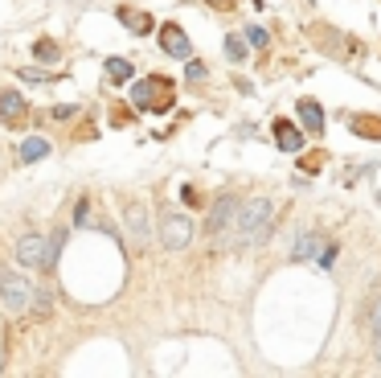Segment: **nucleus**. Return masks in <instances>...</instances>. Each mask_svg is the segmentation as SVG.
I'll use <instances>...</instances> for the list:
<instances>
[{
    "instance_id": "1",
    "label": "nucleus",
    "mask_w": 381,
    "mask_h": 378,
    "mask_svg": "<svg viewBox=\"0 0 381 378\" xmlns=\"http://www.w3.org/2000/svg\"><path fill=\"white\" fill-rule=\"evenodd\" d=\"M271 222H275V202L271 197H251L230 231V247H258L262 238L271 235Z\"/></svg>"
},
{
    "instance_id": "2",
    "label": "nucleus",
    "mask_w": 381,
    "mask_h": 378,
    "mask_svg": "<svg viewBox=\"0 0 381 378\" xmlns=\"http://www.w3.org/2000/svg\"><path fill=\"white\" fill-rule=\"evenodd\" d=\"M131 103L139 111H169L172 107V83L169 79H139L131 87Z\"/></svg>"
},
{
    "instance_id": "3",
    "label": "nucleus",
    "mask_w": 381,
    "mask_h": 378,
    "mask_svg": "<svg viewBox=\"0 0 381 378\" xmlns=\"http://www.w3.org/2000/svg\"><path fill=\"white\" fill-rule=\"evenodd\" d=\"M33 296H37V288L25 280L21 272H0V300H4L8 313H25V309H33Z\"/></svg>"
},
{
    "instance_id": "4",
    "label": "nucleus",
    "mask_w": 381,
    "mask_h": 378,
    "mask_svg": "<svg viewBox=\"0 0 381 378\" xmlns=\"http://www.w3.org/2000/svg\"><path fill=\"white\" fill-rule=\"evenodd\" d=\"M238 214H242V202L234 197V193H226V197H217L210 210V222H205V235L210 238H230V231H234V222H238Z\"/></svg>"
},
{
    "instance_id": "5",
    "label": "nucleus",
    "mask_w": 381,
    "mask_h": 378,
    "mask_svg": "<svg viewBox=\"0 0 381 378\" xmlns=\"http://www.w3.org/2000/svg\"><path fill=\"white\" fill-rule=\"evenodd\" d=\"M160 243L169 247V251H185L189 243H193V222H189V214H164L160 218Z\"/></svg>"
},
{
    "instance_id": "6",
    "label": "nucleus",
    "mask_w": 381,
    "mask_h": 378,
    "mask_svg": "<svg viewBox=\"0 0 381 378\" xmlns=\"http://www.w3.org/2000/svg\"><path fill=\"white\" fill-rule=\"evenodd\" d=\"M45 259H49V238H42V235H21L17 238V263L42 268L45 272Z\"/></svg>"
},
{
    "instance_id": "7",
    "label": "nucleus",
    "mask_w": 381,
    "mask_h": 378,
    "mask_svg": "<svg viewBox=\"0 0 381 378\" xmlns=\"http://www.w3.org/2000/svg\"><path fill=\"white\" fill-rule=\"evenodd\" d=\"M160 49L172 54V58H189L193 46H189V33L180 25H160Z\"/></svg>"
},
{
    "instance_id": "8",
    "label": "nucleus",
    "mask_w": 381,
    "mask_h": 378,
    "mask_svg": "<svg viewBox=\"0 0 381 378\" xmlns=\"http://www.w3.org/2000/svg\"><path fill=\"white\" fill-rule=\"evenodd\" d=\"M296 115H299V124H303V132H307V136H320V132H324V111H320V103H316V99H299Z\"/></svg>"
},
{
    "instance_id": "9",
    "label": "nucleus",
    "mask_w": 381,
    "mask_h": 378,
    "mask_svg": "<svg viewBox=\"0 0 381 378\" xmlns=\"http://www.w3.org/2000/svg\"><path fill=\"white\" fill-rule=\"evenodd\" d=\"M124 218H127V235H131V243H139V247H144L148 235H152V227H148V210H144L139 202H131Z\"/></svg>"
},
{
    "instance_id": "10",
    "label": "nucleus",
    "mask_w": 381,
    "mask_h": 378,
    "mask_svg": "<svg viewBox=\"0 0 381 378\" xmlns=\"http://www.w3.org/2000/svg\"><path fill=\"white\" fill-rule=\"evenodd\" d=\"M25 111H29V99H25V94H17V91H0V120H4V124L21 120Z\"/></svg>"
},
{
    "instance_id": "11",
    "label": "nucleus",
    "mask_w": 381,
    "mask_h": 378,
    "mask_svg": "<svg viewBox=\"0 0 381 378\" xmlns=\"http://www.w3.org/2000/svg\"><path fill=\"white\" fill-rule=\"evenodd\" d=\"M275 144H279L283 152H299V148H303V132H296L287 120H275Z\"/></svg>"
},
{
    "instance_id": "12",
    "label": "nucleus",
    "mask_w": 381,
    "mask_h": 378,
    "mask_svg": "<svg viewBox=\"0 0 381 378\" xmlns=\"http://www.w3.org/2000/svg\"><path fill=\"white\" fill-rule=\"evenodd\" d=\"M320 247H324V238H320V235H299L296 247H291V259H296V263H303V259H312Z\"/></svg>"
},
{
    "instance_id": "13",
    "label": "nucleus",
    "mask_w": 381,
    "mask_h": 378,
    "mask_svg": "<svg viewBox=\"0 0 381 378\" xmlns=\"http://www.w3.org/2000/svg\"><path fill=\"white\" fill-rule=\"evenodd\" d=\"M17 152H21V161H25V165H33V161L49 156V144H45L42 136H29V140H21V148H17Z\"/></svg>"
},
{
    "instance_id": "14",
    "label": "nucleus",
    "mask_w": 381,
    "mask_h": 378,
    "mask_svg": "<svg viewBox=\"0 0 381 378\" xmlns=\"http://www.w3.org/2000/svg\"><path fill=\"white\" fill-rule=\"evenodd\" d=\"M119 21L135 33H152V17L148 13H135V8H119Z\"/></svg>"
},
{
    "instance_id": "15",
    "label": "nucleus",
    "mask_w": 381,
    "mask_h": 378,
    "mask_svg": "<svg viewBox=\"0 0 381 378\" xmlns=\"http://www.w3.org/2000/svg\"><path fill=\"white\" fill-rule=\"evenodd\" d=\"M131 74H135V66H131L127 58H107V79H111V83H127Z\"/></svg>"
},
{
    "instance_id": "16",
    "label": "nucleus",
    "mask_w": 381,
    "mask_h": 378,
    "mask_svg": "<svg viewBox=\"0 0 381 378\" xmlns=\"http://www.w3.org/2000/svg\"><path fill=\"white\" fill-rule=\"evenodd\" d=\"M66 235H70V231H62V227L49 235V259H45V272H53V268H58V255H62V247H66Z\"/></svg>"
},
{
    "instance_id": "17",
    "label": "nucleus",
    "mask_w": 381,
    "mask_h": 378,
    "mask_svg": "<svg viewBox=\"0 0 381 378\" xmlns=\"http://www.w3.org/2000/svg\"><path fill=\"white\" fill-rule=\"evenodd\" d=\"M246 46H251L246 38L230 33V38H226V58H230V62H242V58H246Z\"/></svg>"
},
{
    "instance_id": "18",
    "label": "nucleus",
    "mask_w": 381,
    "mask_h": 378,
    "mask_svg": "<svg viewBox=\"0 0 381 378\" xmlns=\"http://www.w3.org/2000/svg\"><path fill=\"white\" fill-rule=\"evenodd\" d=\"M33 58H37V62H58V42L42 38V42L33 46Z\"/></svg>"
},
{
    "instance_id": "19",
    "label": "nucleus",
    "mask_w": 381,
    "mask_h": 378,
    "mask_svg": "<svg viewBox=\"0 0 381 378\" xmlns=\"http://www.w3.org/2000/svg\"><path fill=\"white\" fill-rule=\"evenodd\" d=\"M353 128H357V136H373V140H381V120H357Z\"/></svg>"
},
{
    "instance_id": "20",
    "label": "nucleus",
    "mask_w": 381,
    "mask_h": 378,
    "mask_svg": "<svg viewBox=\"0 0 381 378\" xmlns=\"http://www.w3.org/2000/svg\"><path fill=\"white\" fill-rule=\"evenodd\" d=\"M49 309H53V292H37L33 296V313L37 317H49Z\"/></svg>"
},
{
    "instance_id": "21",
    "label": "nucleus",
    "mask_w": 381,
    "mask_h": 378,
    "mask_svg": "<svg viewBox=\"0 0 381 378\" xmlns=\"http://www.w3.org/2000/svg\"><path fill=\"white\" fill-rule=\"evenodd\" d=\"M246 42H251L254 49L266 46V29H258V25H246Z\"/></svg>"
},
{
    "instance_id": "22",
    "label": "nucleus",
    "mask_w": 381,
    "mask_h": 378,
    "mask_svg": "<svg viewBox=\"0 0 381 378\" xmlns=\"http://www.w3.org/2000/svg\"><path fill=\"white\" fill-rule=\"evenodd\" d=\"M320 268H337V247H332V243L320 247Z\"/></svg>"
},
{
    "instance_id": "23",
    "label": "nucleus",
    "mask_w": 381,
    "mask_h": 378,
    "mask_svg": "<svg viewBox=\"0 0 381 378\" xmlns=\"http://www.w3.org/2000/svg\"><path fill=\"white\" fill-rule=\"evenodd\" d=\"M189 79L201 83V79H205V62H193V58H189Z\"/></svg>"
},
{
    "instance_id": "24",
    "label": "nucleus",
    "mask_w": 381,
    "mask_h": 378,
    "mask_svg": "<svg viewBox=\"0 0 381 378\" xmlns=\"http://www.w3.org/2000/svg\"><path fill=\"white\" fill-rule=\"evenodd\" d=\"M21 79H29V83H49L53 74H42V70H25V66H21Z\"/></svg>"
},
{
    "instance_id": "25",
    "label": "nucleus",
    "mask_w": 381,
    "mask_h": 378,
    "mask_svg": "<svg viewBox=\"0 0 381 378\" xmlns=\"http://www.w3.org/2000/svg\"><path fill=\"white\" fill-rule=\"evenodd\" d=\"M86 218H90V202H86V197H83V202H78V210H74V222L83 227Z\"/></svg>"
},
{
    "instance_id": "26",
    "label": "nucleus",
    "mask_w": 381,
    "mask_h": 378,
    "mask_svg": "<svg viewBox=\"0 0 381 378\" xmlns=\"http://www.w3.org/2000/svg\"><path fill=\"white\" fill-rule=\"evenodd\" d=\"M180 197H185L189 206H201V202H205V197H197V189H193V186H185V189H180Z\"/></svg>"
},
{
    "instance_id": "27",
    "label": "nucleus",
    "mask_w": 381,
    "mask_h": 378,
    "mask_svg": "<svg viewBox=\"0 0 381 378\" xmlns=\"http://www.w3.org/2000/svg\"><path fill=\"white\" fill-rule=\"evenodd\" d=\"M369 333H381V300H378V309L369 313Z\"/></svg>"
},
{
    "instance_id": "28",
    "label": "nucleus",
    "mask_w": 381,
    "mask_h": 378,
    "mask_svg": "<svg viewBox=\"0 0 381 378\" xmlns=\"http://www.w3.org/2000/svg\"><path fill=\"white\" fill-rule=\"evenodd\" d=\"M373 354L381 358V333H373Z\"/></svg>"
},
{
    "instance_id": "29",
    "label": "nucleus",
    "mask_w": 381,
    "mask_h": 378,
    "mask_svg": "<svg viewBox=\"0 0 381 378\" xmlns=\"http://www.w3.org/2000/svg\"><path fill=\"white\" fill-rule=\"evenodd\" d=\"M213 8H230V4H234V0H210Z\"/></svg>"
}]
</instances>
